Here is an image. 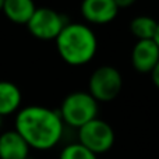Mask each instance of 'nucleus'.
Returning a JSON list of instances; mask_svg holds the SVG:
<instances>
[{
  "mask_svg": "<svg viewBox=\"0 0 159 159\" xmlns=\"http://www.w3.org/2000/svg\"><path fill=\"white\" fill-rule=\"evenodd\" d=\"M14 130L24 138L30 148L48 151L61 141L64 123L57 110L31 105L17 112Z\"/></svg>",
  "mask_w": 159,
  "mask_h": 159,
  "instance_id": "1",
  "label": "nucleus"
},
{
  "mask_svg": "<svg viewBox=\"0 0 159 159\" xmlns=\"http://www.w3.org/2000/svg\"><path fill=\"white\" fill-rule=\"evenodd\" d=\"M55 41L59 56L74 67L89 63L98 52L95 32L82 22H67Z\"/></svg>",
  "mask_w": 159,
  "mask_h": 159,
  "instance_id": "2",
  "label": "nucleus"
},
{
  "mask_svg": "<svg viewBox=\"0 0 159 159\" xmlns=\"http://www.w3.org/2000/svg\"><path fill=\"white\" fill-rule=\"evenodd\" d=\"M98 102L88 93V91H75L63 99L57 110L64 124L80 129L88 121L98 117Z\"/></svg>",
  "mask_w": 159,
  "mask_h": 159,
  "instance_id": "3",
  "label": "nucleus"
},
{
  "mask_svg": "<svg viewBox=\"0 0 159 159\" xmlns=\"http://www.w3.org/2000/svg\"><path fill=\"white\" fill-rule=\"evenodd\" d=\"M123 89L121 73L113 66H101L95 69L88 80V93L96 102H112Z\"/></svg>",
  "mask_w": 159,
  "mask_h": 159,
  "instance_id": "4",
  "label": "nucleus"
},
{
  "mask_svg": "<svg viewBox=\"0 0 159 159\" xmlns=\"http://www.w3.org/2000/svg\"><path fill=\"white\" fill-rule=\"evenodd\" d=\"M115 130L107 121L96 117L78 129V141L82 147L98 157L110 151L115 145Z\"/></svg>",
  "mask_w": 159,
  "mask_h": 159,
  "instance_id": "5",
  "label": "nucleus"
},
{
  "mask_svg": "<svg viewBox=\"0 0 159 159\" xmlns=\"http://www.w3.org/2000/svg\"><path fill=\"white\" fill-rule=\"evenodd\" d=\"M66 20L59 11L50 7H36L28 21L27 28L32 36L41 41H50L56 39L57 35L66 25Z\"/></svg>",
  "mask_w": 159,
  "mask_h": 159,
  "instance_id": "6",
  "label": "nucleus"
},
{
  "mask_svg": "<svg viewBox=\"0 0 159 159\" xmlns=\"http://www.w3.org/2000/svg\"><path fill=\"white\" fill-rule=\"evenodd\" d=\"M81 14L89 24L105 25L117 17L119 8L113 0H82Z\"/></svg>",
  "mask_w": 159,
  "mask_h": 159,
  "instance_id": "7",
  "label": "nucleus"
},
{
  "mask_svg": "<svg viewBox=\"0 0 159 159\" xmlns=\"http://www.w3.org/2000/svg\"><path fill=\"white\" fill-rule=\"evenodd\" d=\"M159 61V48L154 39L137 41L131 50V64L138 73H151Z\"/></svg>",
  "mask_w": 159,
  "mask_h": 159,
  "instance_id": "8",
  "label": "nucleus"
},
{
  "mask_svg": "<svg viewBox=\"0 0 159 159\" xmlns=\"http://www.w3.org/2000/svg\"><path fill=\"white\" fill-rule=\"evenodd\" d=\"M30 149L28 144L16 130L0 134V159H28Z\"/></svg>",
  "mask_w": 159,
  "mask_h": 159,
  "instance_id": "9",
  "label": "nucleus"
},
{
  "mask_svg": "<svg viewBox=\"0 0 159 159\" xmlns=\"http://www.w3.org/2000/svg\"><path fill=\"white\" fill-rule=\"evenodd\" d=\"M35 10L36 6L34 0H4L2 11L11 22L27 25Z\"/></svg>",
  "mask_w": 159,
  "mask_h": 159,
  "instance_id": "10",
  "label": "nucleus"
},
{
  "mask_svg": "<svg viewBox=\"0 0 159 159\" xmlns=\"http://www.w3.org/2000/svg\"><path fill=\"white\" fill-rule=\"evenodd\" d=\"M21 101V91L14 82L0 81V116L2 117L18 112Z\"/></svg>",
  "mask_w": 159,
  "mask_h": 159,
  "instance_id": "11",
  "label": "nucleus"
},
{
  "mask_svg": "<svg viewBox=\"0 0 159 159\" xmlns=\"http://www.w3.org/2000/svg\"><path fill=\"white\" fill-rule=\"evenodd\" d=\"M158 21L151 16H137L130 21V31L137 41L154 39Z\"/></svg>",
  "mask_w": 159,
  "mask_h": 159,
  "instance_id": "12",
  "label": "nucleus"
},
{
  "mask_svg": "<svg viewBox=\"0 0 159 159\" xmlns=\"http://www.w3.org/2000/svg\"><path fill=\"white\" fill-rule=\"evenodd\" d=\"M59 159H98V157L88 151L80 143H73L61 149Z\"/></svg>",
  "mask_w": 159,
  "mask_h": 159,
  "instance_id": "13",
  "label": "nucleus"
},
{
  "mask_svg": "<svg viewBox=\"0 0 159 159\" xmlns=\"http://www.w3.org/2000/svg\"><path fill=\"white\" fill-rule=\"evenodd\" d=\"M115 2V4L117 6V8L120 10V8H129L131 7L133 4H134L137 0H113Z\"/></svg>",
  "mask_w": 159,
  "mask_h": 159,
  "instance_id": "14",
  "label": "nucleus"
},
{
  "mask_svg": "<svg viewBox=\"0 0 159 159\" xmlns=\"http://www.w3.org/2000/svg\"><path fill=\"white\" fill-rule=\"evenodd\" d=\"M149 74H151V78H152V82H154V85L159 89V61L157 63V66L154 67V70H152Z\"/></svg>",
  "mask_w": 159,
  "mask_h": 159,
  "instance_id": "15",
  "label": "nucleus"
},
{
  "mask_svg": "<svg viewBox=\"0 0 159 159\" xmlns=\"http://www.w3.org/2000/svg\"><path fill=\"white\" fill-rule=\"evenodd\" d=\"M154 42L158 45V48H159V21H158L157 31H155V35H154Z\"/></svg>",
  "mask_w": 159,
  "mask_h": 159,
  "instance_id": "16",
  "label": "nucleus"
},
{
  "mask_svg": "<svg viewBox=\"0 0 159 159\" xmlns=\"http://www.w3.org/2000/svg\"><path fill=\"white\" fill-rule=\"evenodd\" d=\"M3 4H4V0H0V11L3 10Z\"/></svg>",
  "mask_w": 159,
  "mask_h": 159,
  "instance_id": "17",
  "label": "nucleus"
},
{
  "mask_svg": "<svg viewBox=\"0 0 159 159\" xmlns=\"http://www.w3.org/2000/svg\"><path fill=\"white\" fill-rule=\"evenodd\" d=\"M0 126H2V116H0Z\"/></svg>",
  "mask_w": 159,
  "mask_h": 159,
  "instance_id": "18",
  "label": "nucleus"
}]
</instances>
